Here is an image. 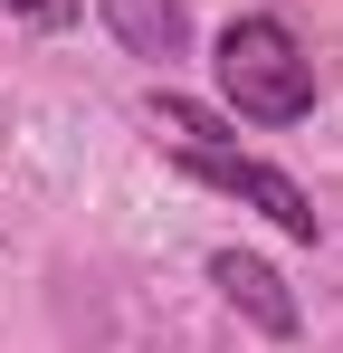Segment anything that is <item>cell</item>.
<instances>
[{
    "mask_svg": "<svg viewBox=\"0 0 343 353\" xmlns=\"http://www.w3.org/2000/svg\"><path fill=\"white\" fill-rule=\"evenodd\" d=\"M210 77H220V96L248 124H305L315 115V58H305V39H295L286 19H267V10L220 29Z\"/></svg>",
    "mask_w": 343,
    "mask_h": 353,
    "instance_id": "obj_2",
    "label": "cell"
},
{
    "mask_svg": "<svg viewBox=\"0 0 343 353\" xmlns=\"http://www.w3.org/2000/svg\"><path fill=\"white\" fill-rule=\"evenodd\" d=\"M210 287H220L229 305L267 334V344H286V334L305 325V315H295V296H286V277L267 268V258H248V248H210Z\"/></svg>",
    "mask_w": 343,
    "mask_h": 353,
    "instance_id": "obj_3",
    "label": "cell"
},
{
    "mask_svg": "<svg viewBox=\"0 0 343 353\" xmlns=\"http://www.w3.org/2000/svg\"><path fill=\"white\" fill-rule=\"evenodd\" d=\"M143 115H153V134L172 143V163L191 181H210V191H229V201H248L267 230H286V239H324V220H315V201H305V181L295 172H277V163H258V153H238L229 143V124L210 115V105H191V96H172V86H153L143 96Z\"/></svg>",
    "mask_w": 343,
    "mask_h": 353,
    "instance_id": "obj_1",
    "label": "cell"
},
{
    "mask_svg": "<svg viewBox=\"0 0 343 353\" xmlns=\"http://www.w3.org/2000/svg\"><path fill=\"white\" fill-rule=\"evenodd\" d=\"M0 10H10V19H39V29H67L86 0H0Z\"/></svg>",
    "mask_w": 343,
    "mask_h": 353,
    "instance_id": "obj_5",
    "label": "cell"
},
{
    "mask_svg": "<svg viewBox=\"0 0 343 353\" xmlns=\"http://www.w3.org/2000/svg\"><path fill=\"white\" fill-rule=\"evenodd\" d=\"M96 10H105V29L134 48V58H163L172 67L181 48H191V10H181V0H96Z\"/></svg>",
    "mask_w": 343,
    "mask_h": 353,
    "instance_id": "obj_4",
    "label": "cell"
}]
</instances>
